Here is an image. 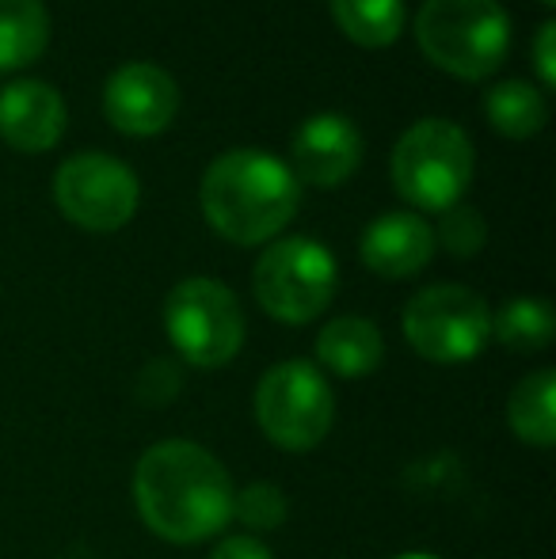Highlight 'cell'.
I'll return each mask as SVG.
<instances>
[{"instance_id":"cell-1","label":"cell","mask_w":556,"mask_h":559,"mask_svg":"<svg viewBox=\"0 0 556 559\" xmlns=\"http://www.w3.org/2000/svg\"><path fill=\"white\" fill-rule=\"evenodd\" d=\"M233 479L210 449L171 438L141 453L134 507L149 533L171 545H199L233 522Z\"/></svg>"},{"instance_id":"cell-2","label":"cell","mask_w":556,"mask_h":559,"mask_svg":"<svg viewBox=\"0 0 556 559\" xmlns=\"http://www.w3.org/2000/svg\"><path fill=\"white\" fill-rule=\"evenodd\" d=\"M199 194L210 228L240 248L275 240L301 206L297 176L260 148L222 153L202 176Z\"/></svg>"},{"instance_id":"cell-3","label":"cell","mask_w":556,"mask_h":559,"mask_svg":"<svg viewBox=\"0 0 556 559\" xmlns=\"http://www.w3.org/2000/svg\"><path fill=\"white\" fill-rule=\"evenodd\" d=\"M416 43L430 66L461 81H484L511 50V20L499 0H423Z\"/></svg>"},{"instance_id":"cell-4","label":"cell","mask_w":556,"mask_h":559,"mask_svg":"<svg viewBox=\"0 0 556 559\" xmlns=\"http://www.w3.org/2000/svg\"><path fill=\"white\" fill-rule=\"evenodd\" d=\"M473 183V141L446 118H423L393 148V187L409 206L442 210L458 206Z\"/></svg>"},{"instance_id":"cell-5","label":"cell","mask_w":556,"mask_h":559,"mask_svg":"<svg viewBox=\"0 0 556 559\" xmlns=\"http://www.w3.org/2000/svg\"><path fill=\"white\" fill-rule=\"evenodd\" d=\"M256 423L271 445L305 453L328 438L335 423V396L312 361L289 358L271 366L256 384Z\"/></svg>"},{"instance_id":"cell-6","label":"cell","mask_w":556,"mask_h":559,"mask_svg":"<svg viewBox=\"0 0 556 559\" xmlns=\"http://www.w3.org/2000/svg\"><path fill=\"white\" fill-rule=\"evenodd\" d=\"M164 332L187 366L222 369L245 346V312L222 282L184 278L164 297Z\"/></svg>"},{"instance_id":"cell-7","label":"cell","mask_w":556,"mask_h":559,"mask_svg":"<svg viewBox=\"0 0 556 559\" xmlns=\"http://www.w3.org/2000/svg\"><path fill=\"white\" fill-rule=\"evenodd\" d=\"M260 309L282 324H312L335 297V259L320 240L286 236L260 255L252 271Z\"/></svg>"},{"instance_id":"cell-8","label":"cell","mask_w":556,"mask_h":559,"mask_svg":"<svg viewBox=\"0 0 556 559\" xmlns=\"http://www.w3.org/2000/svg\"><path fill=\"white\" fill-rule=\"evenodd\" d=\"M404 338L412 350L438 366L473 361L492 338V309L465 286H427L404 305Z\"/></svg>"},{"instance_id":"cell-9","label":"cell","mask_w":556,"mask_h":559,"mask_svg":"<svg viewBox=\"0 0 556 559\" xmlns=\"http://www.w3.org/2000/svg\"><path fill=\"white\" fill-rule=\"evenodd\" d=\"M58 210L76 228L88 233H119L138 214L141 187L122 160L107 153H76L54 176Z\"/></svg>"},{"instance_id":"cell-10","label":"cell","mask_w":556,"mask_h":559,"mask_svg":"<svg viewBox=\"0 0 556 559\" xmlns=\"http://www.w3.org/2000/svg\"><path fill=\"white\" fill-rule=\"evenodd\" d=\"M179 111V88L171 73L149 61H130L115 69L111 81L104 84V115L115 130L130 138H153L168 130Z\"/></svg>"},{"instance_id":"cell-11","label":"cell","mask_w":556,"mask_h":559,"mask_svg":"<svg viewBox=\"0 0 556 559\" xmlns=\"http://www.w3.org/2000/svg\"><path fill=\"white\" fill-rule=\"evenodd\" d=\"M294 176H301L312 187H340L363 164V138H358L355 122L335 111L312 115L294 133Z\"/></svg>"},{"instance_id":"cell-12","label":"cell","mask_w":556,"mask_h":559,"mask_svg":"<svg viewBox=\"0 0 556 559\" xmlns=\"http://www.w3.org/2000/svg\"><path fill=\"white\" fill-rule=\"evenodd\" d=\"M66 133V104L43 81H15L0 88V138L20 153H46Z\"/></svg>"},{"instance_id":"cell-13","label":"cell","mask_w":556,"mask_h":559,"mask_svg":"<svg viewBox=\"0 0 556 559\" xmlns=\"http://www.w3.org/2000/svg\"><path fill=\"white\" fill-rule=\"evenodd\" d=\"M363 263L381 278H412L435 255V228L416 214H381L363 233Z\"/></svg>"},{"instance_id":"cell-14","label":"cell","mask_w":556,"mask_h":559,"mask_svg":"<svg viewBox=\"0 0 556 559\" xmlns=\"http://www.w3.org/2000/svg\"><path fill=\"white\" fill-rule=\"evenodd\" d=\"M386 358V338L366 317H335L317 335V361L343 381H363Z\"/></svg>"},{"instance_id":"cell-15","label":"cell","mask_w":556,"mask_h":559,"mask_svg":"<svg viewBox=\"0 0 556 559\" xmlns=\"http://www.w3.org/2000/svg\"><path fill=\"white\" fill-rule=\"evenodd\" d=\"M507 423L514 438L527 445L549 449L556 445V373L553 369H534L514 384L507 400Z\"/></svg>"},{"instance_id":"cell-16","label":"cell","mask_w":556,"mask_h":559,"mask_svg":"<svg viewBox=\"0 0 556 559\" xmlns=\"http://www.w3.org/2000/svg\"><path fill=\"white\" fill-rule=\"evenodd\" d=\"M50 43V15L43 0H0V73L43 58Z\"/></svg>"},{"instance_id":"cell-17","label":"cell","mask_w":556,"mask_h":559,"mask_svg":"<svg viewBox=\"0 0 556 559\" xmlns=\"http://www.w3.org/2000/svg\"><path fill=\"white\" fill-rule=\"evenodd\" d=\"M484 111H488L492 130H499L504 138H511V141L534 138V133L545 126V118H549L545 96L527 81L492 84L488 96H484Z\"/></svg>"},{"instance_id":"cell-18","label":"cell","mask_w":556,"mask_h":559,"mask_svg":"<svg viewBox=\"0 0 556 559\" xmlns=\"http://www.w3.org/2000/svg\"><path fill=\"white\" fill-rule=\"evenodd\" d=\"M340 31L358 46H381L397 43L404 31V0H328Z\"/></svg>"},{"instance_id":"cell-19","label":"cell","mask_w":556,"mask_h":559,"mask_svg":"<svg viewBox=\"0 0 556 559\" xmlns=\"http://www.w3.org/2000/svg\"><path fill=\"white\" fill-rule=\"evenodd\" d=\"M553 309L542 297H514L492 317V335L514 354H534L553 343Z\"/></svg>"},{"instance_id":"cell-20","label":"cell","mask_w":556,"mask_h":559,"mask_svg":"<svg viewBox=\"0 0 556 559\" xmlns=\"http://www.w3.org/2000/svg\"><path fill=\"white\" fill-rule=\"evenodd\" d=\"M286 491L268 479H256V484L233 491V518L248 530V537L256 533H271L286 522Z\"/></svg>"},{"instance_id":"cell-21","label":"cell","mask_w":556,"mask_h":559,"mask_svg":"<svg viewBox=\"0 0 556 559\" xmlns=\"http://www.w3.org/2000/svg\"><path fill=\"white\" fill-rule=\"evenodd\" d=\"M438 240H442V248L450 251V255L469 259V255H476V251L484 248V240H488V225H484L481 210L458 202V206L442 210V222H438Z\"/></svg>"},{"instance_id":"cell-22","label":"cell","mask_w":556,"mask_h":559,"mask_svg":"<svg viewBox=\"0 0 556 559\" xmlns=\"http://www.w3.org/2000/svg\"><path fill=\"white\" fill-rule=\"evenodd\" d=\"M534 69H537V81H542L545 88H553V84H556V23L553 20H545L542 27H537Z\"/></svg>"},{"instance_id":"cell-23","label":"cell","mask_w":556,"mask_h":559,"mask_svg":"<svg viewBox=\"0 0 556 559\" xmlns=\"http://www.w3.org/2000/svg\"><path fill=\"white\" fill-rule=\"evenodd\" d=\"M210 559H275V556H271V548L263 545L260 537L237 533V537H225L222 545L210 552Z\"/></svg>"},{"instance_id":"cell-24","label":"cell","mask_w":556,"mask_h":559,"mask_svg":"<svg viewBox=\"0 0 556 559\" xmlns=\"http://www.w3.org/2000/svg\"><path fill=\"white\" fill-rule=\"evenodd\" d=\"M393 559H438V556H430V552H404V556H393Z\"/></svg>"},{"instance_id":"cell-25","label":"cell","mask_w":556,"mask_h":559,"mask_svg":"<svg viewBox=\"0 0 556 559\" xmlns=\"http://www.w3.org/2000/svg\"><path fill=\"white\" fill-rule=\"evenodd\" d=\"M542 4H556V0H542Z\"/></svg>"}]
</instances>
